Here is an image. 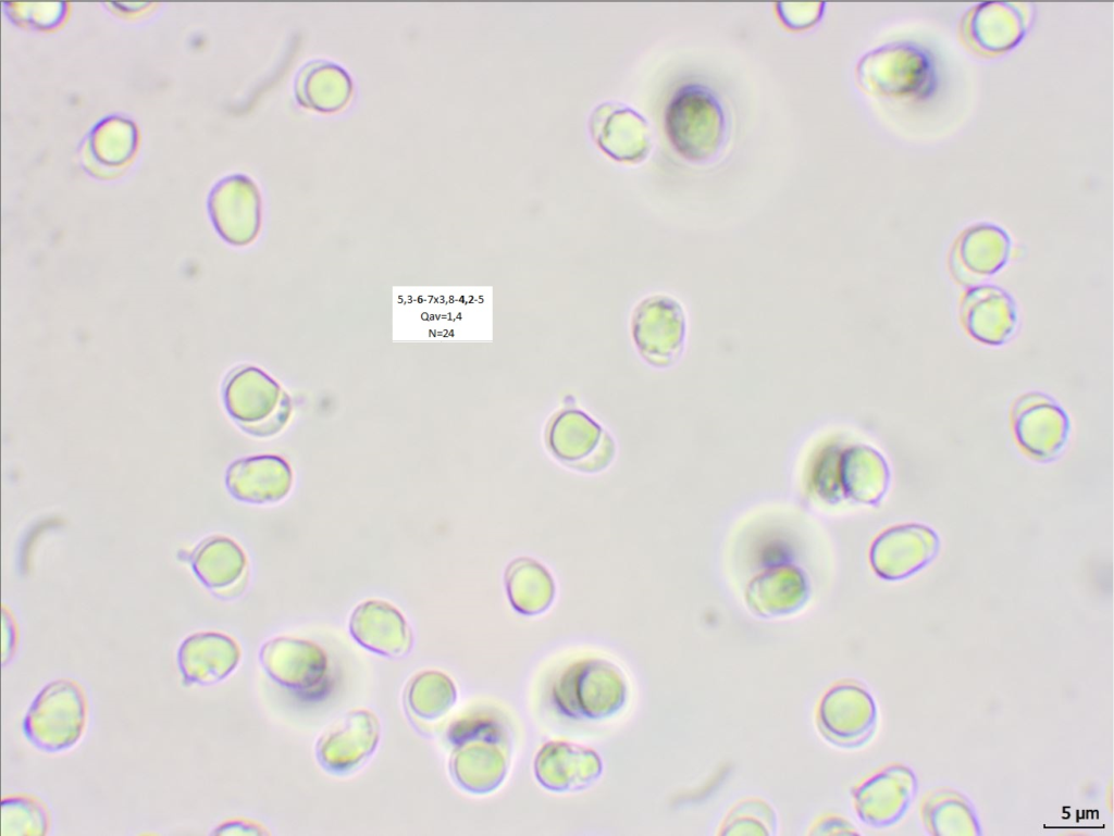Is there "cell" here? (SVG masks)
<instances>
[{"label": "cell", "mask_w": 1114, "mask_h": 836, "mask_svg": "<svg viewBox=\"0 0 1114 836\" xmlns=\"http://www.w3.org/2000/svg\"><path fill=\"white\" fill-rule=\"evenodd\" d=\"M1026 24L1014 4L988 2L973 12L968 30L973 41L985 51L1002 52L1016 46L1025 35Z\"/></svg>", "instance_id": "14"}, {"label": "cell", "mask_w": 1114, "mask_h": 836, "mask_svg": "<svg viewBox=\"0 0 1114 836\" xmlns=\"http://www.w3.org/2000/svg\"><path fill=\"white\" fill-rule=\"evenodd\" d=\"M191 566L207 588L222 592L242 579L247 569V558L236 541L218 535L205 539L195 549Z\"/></svg>", "instance_id": "13"}, {"label": "cell", "mask_w": 1114, "mask_h": 836, "mask_svg": "<svg viewBox=\"0 0 1114 836\" xmlns=\"http://www.w3.org/2000/svg\"><path fill=\"white\" fill-rule=\"evenodd\" d=\"M919 812L926 831L931 835L981 834L976 809L965 795L955 789L941 787L930 790L921 799Z\"/></svg>", "instance_id": "12"}, {"label": "cell", "mask_w": 1114, "mask_h": 836, "mask_svg": "<svg viewBox=\"0 0 1114 836\" xmlns=\"http://www.w3.org/2000/svg\"><path fill=\"white\" fill-rule=\"evenodd\" d=\"M218 230L235 246L251 244L261 226V200L256 185L245 176L228 177L212 200Z\"/></svg>", "instance_id": "10"}, {"label": "cell", "mask_w": 1114, "mask_h": 836, "mask_svg": "<svg viewBox=\"0 0 1114 836\" xmlns=\"http://www.w3.org/2000/svg\"><path fill=\"white\" fill-rule=\"evenodd\" d=\"M846 490L859 501L874 503L889 485V469L879 453L868 448L852 449L844 458Z\"/></svg>", "instance_id": "18"}, {"label": "cell", "mask_w": 1114, "mask_h": 836, "mask_svg": "<svg viewBox=\"0 0 1114 836\" xmlns=\"http://www.w3.org/2000/svg\"><path fill=\"white\" fill-rule=\"evenodd\" d=\"M939 539L927 526L907 524L890 528L874 542V570L883 578L902 579L928 564L937 554Z\"/></svg>", "instance_id": "8"}, {"label": "cell", "mask_w": 1114, "mask_h": 836, "mask_svg": "<svg viewBox=\"0 0 1114 836\" xmlns=\"http://www.w3.org/2000/svg\"><path fill=\"white\" fill-rule=\"evenodd\" d=\"M258 833L256 827L248 822L242 820H228L220 823L211 834L214 835H233V834H252Z\"/></svg>", "instance_id": "22"}, {"label": "cell", "mask_w": 1114, "mask_h": 836, "mask_svg": "<svg viewBox=\"0 0 1114 836\" xmlns=\"http://www.w3.org/2000/svg\"><path fill=\"white\" fill-rule=\"evenodd\" d=\"M349 629L363 647L384 656H398L410 646V633L401 613L383 600H367L350 615Z\"/></svg>", "instance_id": "11"}, {"label": "cell", "mask_w": 1114, "mask_h": 836, "mask_svg": "<svg viewBox=\"0 0 1114 836\" xmlns=\"http://www.w3.org/2000/svg\"><path fill=\"white\" fill-rule=\"evenodd\" d=\"M917 788V777L908 765L890 762L854 785L851 790L852 807L864 825L887 828L905 815Z\"/></svg>", "instance_id": "6"}, {"label": "cell", "mask_w": 1114, "mask_h": 836, "mask_svg": "<svg viewBox=\"0 0 1114 836\" xmlns=\"http://www.w3.org/2000/svg\"><path fill=\"white\" fill-rule=\"evenodd\" d=\"M228 492L237 500L264 504L283 500L293 486V471L277 454H257L237 459L225 474Z\"/></svg>", "instance_id": "9"}, {"label": "cell", "mask_w": 1114, "mask_h": 836, "mask_svg": "<svg viewBox=\"0 0 1114 836\" xmlns=\"http://www.w3.org/2000/svg\"><path fill=\"white\" fill-rule=\"evenodd\" d=\"M20 646V633L15 617L12 612L3 607L2 609V665H7L15 658Z\"/></svg>", "instance_id": "21"}, {"label": "cell", "mask_w": 1114, "mask_h": 836, "mask_svg": "<svg viewBox=\"0 0 1114 836\" xmlns=\"http://www.w3.org/2000/svg\"><path fill=\"white\" fill-rule=\"evenodd\" d=\"M240 657V647L230 635L200 631L181 641L176 665L186 685L205 687L226 679L236 670Z\"/></svg>", "instance_id": "7"}, {"label": "cell", "mask_w": 1114, "mask_h": 836, "mask_svg": "<svg viewBox=\"0 0 1114 836\" xmlns=\"http://www.w3.org/2000/svg\"><path fill=\"white\" fill-rule=\"evenodd\" d=\"M52 814L38 795L15 791L1 799L2 836H42L50 833Z\"/></svg>", "instance_id": "17"}, {"label": "cell", "mask_w": 1114, "mask_h": 836, "mask_svg": "<svg viewBox=\"0 0 1114 836\" xmlns=\"http://www.w3.org/2000/svg\"><path fill=\"white\" fill-rule=\"evenodd\" d=\"M807 589L799 576H768L753 583L746 603L755 614L771 619L797 612L806 602Z\"/></svg>", "instance_id": "16"}, {"label": "cell", "mask_w": 1114, "mask_h": 836, "mask_svg": "<svg viewBox=\"0 0 1114 836\" xmlns=\"http://www.w3.org/2000/svg\"><path fill=\"white\" fill-rule=\"evenodd\" d=\"M778 828L779 818L775 807L762 797L747 796L729 808L718 825L717 834L775 836Z\"/></svg>", "instance_id": "19"}, {"label": "cell", "mask_w": 1114, "mask_h": 836, "mask_svg": "<svg viewBox=\"0 0 1114 836\" xmlns=\"http://www.w3.org/2000/svg\"><path fill=\"white\" fill-rule=\"evenodd\" d=\"M666 130L685 160L704 164L718 158L728 138L725 107L708 86L694 82L679 87L666 110Z\"/></svg>", "instance_id": "2"}, {"label": "cell", "mask_w": 1114, "mask_h": 836, "mask_svg": "<svg viewBox=\"0 0 1114 836\" xmlns=\"http://www.w3.org/2000/svg\"><path fill=\"white\" fill-rule=\"evenodd\" d=\"M352 85L348 74L331 62L308 63L299 72L295 91L298 101L323 112L337 111L348 102Z\"/></svg>", "instance_id": "15"}, {"label": "cell", "mask_w": 1114, "mask_h": 836, "mask_svg": "<svg viewBox=\"0 0 1114 836\" xmlns=\"http://www.w3.org/2000/svg\"><path fill=\"white\" fill-rule=\"evenodd\" d=\"M224 404L232 419L258 436L280 432L292 413L287 392L267 372L252 365L237 367L230 375Z\"/></svg>", "instance_id": "5"}, {"label": "cell", "mask_w": 1114, "mask_h": 836, "mask_svg": "<svg viewBox=\"0 0 1114 836\" xmlns=\"http://www.w3.org/2000/svg\"><path fill=\"white\" fill-rule=\"evenodd\" d=\"M814 721L826 743L838 749L856 750L876 734L879 710L865 684L855 678H840L819 696Z\"/></svg>", "instance_id": "3"}, {"label": "cell", "mask_w": 1114, "mask_h": 836, "mask_svg": "<svg viewBox=\"0 0 1114 836\" xmlns=\"http://www.w3.org/2000/svg\"><path fill=\"white\" fill-rule=\"evenodd\" d=\"M858 79L867 90L895 98H923L931 92L936 73L930 54L909 42L884 45L859 62Z\"/></svg>", "instance_id": "4"}, {"label": "cell", "mask_w": 1114, "mask_h": 836, "mask_svg": "<svg viewBox=\"0 0 1114 836\" xmlns=\"http://www.w3.org/2000/svg\"><path fill=\"white\" fill-rule=\"evenodd\" d=\"M90 702L84 685L73 677L48 682L33 698L22 720L25 739L46 753H63L84 738Z\"/></svg>", "instance_id": "1"}, {"label": "cell", "mask_w": 1114, "mask_h": 836, "mask_svg": "<svg viewBox=\"0 0 1114 836\" xmlns=\"http://www.w3.org/2000/svg\"><path fill=\"white\" fill-rule=\"evenodd\" d=\"M851 821L838 813H824L817 816L809 826V835L857 834Z\"/></svg>", "instance_id": "20"}]
</instances>
